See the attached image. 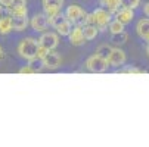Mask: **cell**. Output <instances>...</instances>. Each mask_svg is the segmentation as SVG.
<instances>
[{
  "label": "cell",
  "mask_w": 149,
  "mask_h": 147,
  "mask_svg": "<svg viewBox=\"0 0 149 147\" xmlns=\"http://www.w3.org/2000/svg\"><path fill=\"white\" fill-rule=\"evenodd\" d=\"M13 31L12 27V16H2L0 18V35H6Z\"/></svg>",
  "instance_id": "16"
},
{
  "label": "cell",
  "mask_w": 149,
  "mask_h": 147,
  "mask_svg": "<svg viewBox=\"0 0 149 147\" xmlns=\"http://www.w3.org/2000/svg\"><path fill=\"white\" fill-rule=\"evenodd\" d=\"M19 74H34V72H33V69L27 65V66H24V68L19 69Z\"/></svg>",
  "instance_id": "25"
},
{
  "label": "cell",
  "mask_w": 149,
  "mask_h": 147,
  "mask_svg": "<svg viewBox=\"0 0 149 147\" xmlns=\"http://www.w3.org/2000/svg\"><path fill=\"white\" fill-rule=\"evenodd\" d=\"M143 13H145V15H146V16L149 18V2L143 5Z\"/></svg>",
  "instance_id": "27"
},
{
  "label": "cell",
  "mask_w": 149,
  "mask_h": 147,
  "mask_svg": "<svg viewBox=\"0 0 149 147\" xmlns=\"http://www.w3.org/2000/svg\"><path fill=\"white\" fill-rule=\"evenodd\" d=\"M108 66H109L108 60L103 59V57H100V56H97V55H92V56L87 57V60H86V68H87V71H90V72H93V74H102V72H105V71H108Z\"/></svg>",
  "instance_id": "4"
},
{
  "label": "cell",
  "mask_w": 149,
  "mask_h": 147,
  "mask_svg": "<svg viewBox=\"0 0 149 147\" xmlns=\"http://www.w3.org/2000/svg\"><path fill=\"white\" fill-rule=\"evenodd\" d=\"M28 66L33 69L34 74H38L45 69V60H43V57H34V59L28 60Z\"/></svg>",
  "instance_id": "19"
},
{
  "label": "cell",
  "mask_w": 149,
  "mask_h": 147,
  "mask_svg": "<svg viewBox=\"0 0 149 147\" xmlns=\"http://www.w3.org/2000/svg\"><path fill=\"white\" fill-rule=\"evenodd\" d=\"M65 16L71 21L74 27H84V25L87 24V16H89V13L84 10L83 8H80L78 5H71V6L67 8Z\"/></svg>",
  "instance_id": "3"
},
{
  "label": "cell",
  "mask_w": 149,
  "mask_h": 147,
  "mask_svg": "<svg viewBox=\"0 0 149 147\" xmlns=\"http://www.w3.org/2000/svg\"><path fill=\"white\" fill-rule=\"evenodd\" d=\"M12 16V27L13 31H24L27 30V27L30 25V19L27 16V13H18V15H10Z\"/></svg>",
  "instance_id": "11"
},
{
  "label": "cell",
  "mask_w": 149,
  "mask_h": 147,
  "mask_svg": "<svg viewBox=\"0 0 149 147\" xmlns=\"http://www.w3.org/2000/svg\"><path fill=\"white\" fill-rule=\"evenodd\" d=\"M108 30L111 31V34H118V32L124 31V24H121L120 21L114 19V21H111V24H109Z\"/></svg>",
  "instance_id": "22"
},
{
  "label": "cell",
  "mask_w": 149,
  "mask_h": 147,
  "mask_svg": "<svg viewBox=\"0 0 149 147\" xmlns=\"http://www.w3.org/2000/svg\"><path fill=\"white\" fill-rule=\"evenodd\" d=\"M127 38H129V34H127L125 31H121L118 34H112L111 35V41L114 44H123L127 41Z\"/></svg>",
  "instance_id": "21"
},
{
  "label": "cell",
  "mask_w": 149,
  "mask_h": 147,
  "mask_svg": "<svg viewBox=\"0 0 149 147\" xmlns=\"http://www.w3.org/2000/svg\"><path fill=\"white\" fill-rule=\"evenodd\" d=\"M145 52H146V55H148V57H149V43L146 44V49H145Z\"/></svg>",
  "instance_id": "28"
},
{
  "label": "cell",
  "mask_w": 149,
  "mask_h": 147,
  "mask_svg": "<svg viewBox=\"0 0 149 147\" xmlns=\"http://www.w3.org/2000/svg\"><path fill=\"white\" fill-rule=\"evenodd\" d=\"M136 32L140 38L149 43V18H142L136 24Z\"/></svg>",
  "instance_id": "14"
},
{
  "label": "cell",
  "mask_w": 149,
  "mask_h": 147,
  "mask_svg": "<svg viewBox=\"0 0 149 147\" xmlns=\"http://www.w3.org/2000/svg\"><path fill=\"white\" fill-rule=\"evenodd\" d=\"M40 41V46L46 49L47 52L50 50H55L58 46H59V34L58 32H43L41 34V37L38 38Z\"/></svg>",
  "instance_id": "6"
},
{
  "label": "cell",
  "mask_w": 149,
  "mask_h": 147,
  "mask_svg": "<svg viewBox=\"0 0 149 147\" xmlns=\"http://www.w3.org/2000/svg\"><path fill=\"white\" fill-rule=\"evenodd\" d=\"M12 2H13V0H0V5H2V6H5L6 9L12 5Z\"/></svg>",
  "instance_id": "26"
},
{
  "label": "cell",
  "mask_w": 149,
  "mask_h": 147,
  "mask_svg": "<svg viewBox=\"0 0 149 147\" xmlns=\"http://www.w3.org/2000/svg\"><path fill=\"white\" fill-rule=\"evenodd\" d=\"M41 3H43V9H45V13L47 15V18L55 16L62 12L63 0H41Z\"/></svg>",
  "instance_id": "8"
},
{
  "label": "cell",
  "mask_w": 149,
  "mask_h": 147,
  "mask_svg": "<svg viewBox=\"0 0 149 147\" xmlns=\"http://www.w3.org/2000/svg\"><path fill=\"white\" fill-rule=\"evenodd\" d=\"M2 13H3V6L0 5V18H2Z\"/></svg>",
  "instance_id": "29"
},
{
  "label": "cell",
  "mask_w": 149,
  "mask_h": 147,
  "mask_svg": "<svg viewBox=\"0 0 149 147\" xmlns=\"http://www.w3.org/2000/svg\"><path fill=\"white\" fill-rule=\"evenodd\" d=\"M127 60V56H125V52L121 50V49H112V53L111 56L108 57V63L109 66H114V68H121Z\"/></svg>",
  "instance_id": "10"
},
{
  "label": "cell",
  "mask_w": 149,
  "mask_h": 147,
  "mask_svg": "<svg viewBox=\"0 0 149 147\" xmlns=\"http://www.w3.org/2000/svg\"><path fill=\"white\" fill-rule=\"evenodd\" d=\"M49 19V24L56 30V32L59 35H63V37H68L71 30H72V22L65 16V13H58L55 16H50L47 18Z\"/></svg>",
  "instance_id": "2"
},
{
  "label": "cell",
  "mask_w": 149,
  "mask_h": 147,
  "mask_svg": "<svg viewBox=\"0 0 149 147\" xmlns=\"http://www.w3.org/2000/svg\"><path fill=\"white\" fill-rule=\"evenodd\" d=\"M93 15H95V24L99 28V31H105L106 28L109 27L111 21H112V16H111L112 13L111 12H108L103 8H97L93 12Z\"/></svg>",
  "instance_id": "5"
},
{
  "label": "cell",
  "mask_w": 149,
  "mask_h": 147,
  "mask_svg": "<svg viewBox=\"0 0 149 147\" xmlns=\"http://www.w3.org/2000/svg\"><path fill=\"white\" fill-rule=\"evenodd\" d=\"M118 72H120V74H134V75H137V74H145V71H143V69H139V68H134V66L121 68Z\"/></svg>",
  "instance_id": "23"
},
{
  "label": "cell",
  "mask_w": 149,
  "mask_h": 147,
  "mask_svg": "<svg viewBox=\"0 0 149 147\" xmlns=\"http://www.w3.org/2000/svg\"><path fill=\"white\" fill-rule=\"evenodd\" d=\"M121 3H123L124 8H130V9L134 10L136 8H139L140 0H121Z\"/></svg>",
  "instance_id": "24"
},
{
  "label": "cell",
  "mask_w": 149,
  "mask_h": 147,
  "mask_svg": "<svg viewBox=\"0 0 149 147\" xmlns=\"http://www.w3.org/2000/svg\"><path fill=\"white\" fill-rule=\"evenodd\" d=\"M2 56H3V50H2V47H0V59H2Z\"/></svg>",
  "instance_id": "30"
},
{
  "label": "cell",
  "mask_w": 149,
  "mask_h": 147,
  "mask_svg": "<svg viewBox=\"0 0 149 147\" xmlns=\"http://www.w3.org/2000/svg\"><path fill=\"white\" fill-rule=\"evenodd\" d=\"M112 49H114V47L109 46V44H102V46H99V47L96 49V55L108 60V57H109L111 53H112Z\"/></svg>",
  "instance_id": "20"
},
{
  "label": "cell",
  "mask_w": 149,
  "mask_h": 147,
  "mask_svg": "<svg viewBox=\"0 0 149 147\" xmlns=\"http://www.w3.org/2000/svg\"><path fill=\"white\" fill-rule=\"evenodd\" d=\"M114 15H115V19H117V21H120L121 24L127 25V24H130L132 21H133V18H134V10L130 9V8L121 6Z\"/></svg>",
  "instance_id": "12"
},
{
  "label": "cell",
  "mask_w": 149,
  "mask_h": 147,
  "mask_svg": "<svg viewBox=\"0 0 149 147\" xmlns=\"http://www.w3.org/2000/svg\"><path fill=\"white\" fill-rule=\"evenodd\" d=\"M9 15H18V13H28L27 9V0H13L12 5L8 8Z\"/></svg>",
  "instance_id": "15"
},
{
  "label": "cell",
  "mask_w": 149,
  "mask_h": 147,
  "mask_svg": "<svg viewBox=\"0 0 149 147\" xmlns=\"http://www.w3.org/2000/svg\"><path fill=\"white\" fill-rule=\"evenodd\" d=\"M83 32H84V35H86V40H87V41H92V40H95V38L97 37L99 28H97L96 25L86 24V25L83 27Z\"/></svg>",
  "instance_id": "18"
},
{
  "label": "cell",
  "mask_w": 149,
  "mask_h": 147,
  "mask_svg": "<svg viewBox=\"0 0 149 147\" xmlns=\"http://www.w3.org/2000/svg\"><path fill=\"white\" fill-rule=\"evenodd\" d=\"M40 41L33 38V37H28V38H24L21 40V43L18 44V55L25 59V60H31L34 57H38V52H40Z\"/></svg>",
  "instance_id": "1"
},
{
  "label": "cell",
  "mask_w": 149,
  "mask_h": 147,
  "mask_svg": "<svg viewBox=\"0 0 149 147\" xmlns=\"http://www.w3.org/2000/svg\"><path fill=\"white\" fill-rule=\"evenodd\" d=\"M68 38H70V43L72 46H83L87 41L86 35H84V32H83V27H74L71 30Z\"/></svg>",
  "instance_id": "13"
},
{
  "label": "cell",
  "mask_w": 149,
  "mask_h": 147,
  "mask_svg": "<svg viewBox=\"0 0 149 147\" xmlns=\"http://www.w3.org/2000/svg\"><path fill=\"white\" fill-rule=\"evenodd\" d=\"M43 60H45V68L49 69V71H55V69H58V68L62 65V57H61V55L56 53V52H53V50L47 52L46 56L43 57Z\"/></svg>",
  "instance_id": "9"
},
{
  "label": "cell",
  "mask_w": 149,
  "mask_h": 147,
  "mask_svg": "<svg viewBox=\"0 0 149 147\" xmlns=\"http://www.w3.org/2000/svg\"><path fill=\"white\" fill-rule=\"evenodd\" d=\"M100 6L111 13H115L123 6V3H121V0H100Z\"/></svg>",
  "instance_id": "17"
},
{
  "label": "cell",
  "mask_w": 149,
  "mask_h": 147,
  "mask_svg": "<svg viewBox=\"0 0 149 147\" xmlns=\"http://www.w3.org/2000/svg\"><path fill=\"white\" fill-rule=\"evenodd\" d=\"M30 25L37 32H45L50 24H49V19H47L46 13H36L30 21Z\"/></svg>",
  "instance_id": "7"
}]
</instances>
